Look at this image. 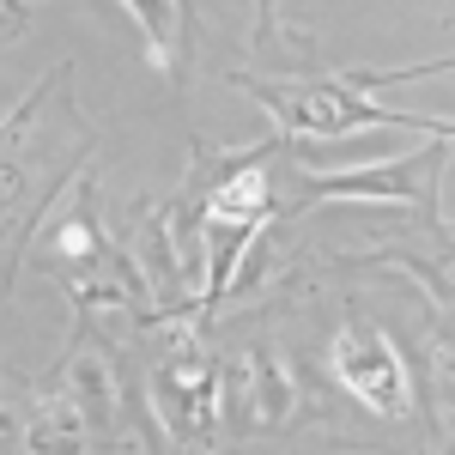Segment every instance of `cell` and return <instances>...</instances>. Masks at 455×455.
Wrapping results in <instances>:
<instances>
[{
  "mask_svg": "<svg viewBox=\"0 0 455 455\" xmlns=\"http://www.w3.org/2000/svg\"><path fill=\"white\" fill-rule=\"evenodd\" d=\"M267 104L280 109L291 128H304V134H352V128H419V134H455V122H431V116H401V109L388 104H371V98H358V85H304V92H291V98H274V92H261Z\"/></svg>",
  "mask_w": 455,
  "mask_h": 455,
  "instance_id": "1",
  "label": "cell"
},
{
  "mask_svg": "<svg viewBox=\"0 0 455 455\" xmlns=\"http://www.w3.org/2000/svg\"><path fill=\"white\" fill-rule=\"evenodd\" d=\"M334 364H340V377H347L352 395H364L377 413H395V407H401V364H395V352H388L383 334L352 328L347 340L334 347Z\"/></svg>",
  "mask_w": 455,
  "mask_h": 455,
  "instance_id": "2",
  "label": "cell"
},
{
  "mask_svg": "<svg viewBox=\"0 0 455 455\" xmlns=\"http://www.w3.org/2000/svg\"><path fill=\"white\" fill-rule=\"evenodd\" d=\"M134 19L146 25V43H152V55L176 68V12H182V0H122Z\"/></svg>",
  "mask_w": 455,
  "mask_h": 455,
  "instance_id": "3",
  "label": "cell"
}]
</instances>
